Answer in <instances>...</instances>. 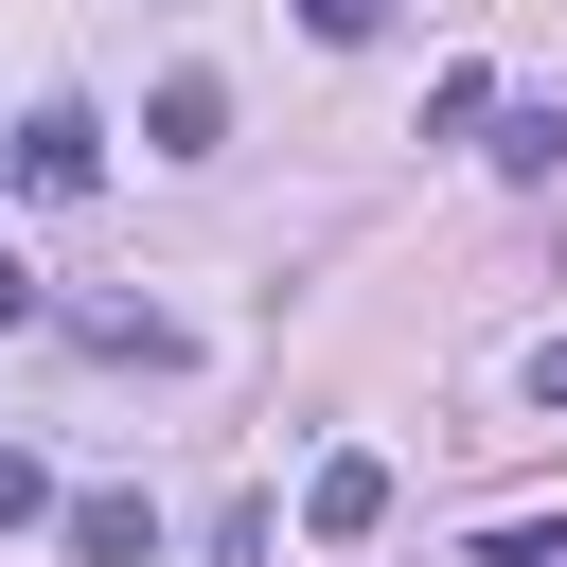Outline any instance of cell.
<instances>
[{"label": "cell", "instance_id": "6da1fadb", "mask_svg": "<svg viewBox=\"0 0 567 567\" xmlns=\"http://www.w3.org/2000/svg\"><path fill=\"white\" fill-rule=\"evenodd\" d=\"M301 532H319V549H372V532H390V461H372V443H337V461L301 478Z\"/></svg>", "mask_w": 567, "mask_h": 567}, {"label": "cell", "instance_id": "9c48e42d", "mask_svg": "<svg viewBox=\"0 0 567 567\" xmlns=\"http://www.w3.org/2000/svg\"><path fill=\"white\" fill-rule=\"evenodd\" d=\"M18 319H35V266H18V248H0V337H18Z\"/></svg>", "mask_w": 567, "mask_h": 567}, {"label": "cell", "instance_id": "3957f363", "mask_svg": "<svg viewBox=\"0 0 567 567\" xmlns=\"http://www.w3.org/2000/svg\"><path fill=\"white\" fill-rule=\"evenodd\" d=\"M142 142H159V159H213V142H230V89H213V71H159V89H142Z\"/></svg>", "mask_w": 567, "mask_h": 567}, {"label": "cell", "instance_id": "ba28073f", "mask_svg": "<svg viewBox=\"0 0 567 567\" xmlns=\"http://www.w3.org/2000/svg\"><path fill=\"white\" fill-rule=\"evenodd\" d=\"M532 408H549V425H567V337H549V354H532Z\"/></svg>", "mask_w": 567, "mask_h": 567}, {"label": "cell", "instance_id": "52a82bcc", "mask_svg": "<svg viewBox=\"0 0 567 567\" xmlns=\"http://www.w3.org/2000/svg\"><path fill=\"white\" fill-rule=\"evenodd\" d=\"M372 18H390V0H301V35H337V53H354Z\"/></svg>", "mask_w": 567, "mask_h": 567}, {"label": "cell", "instance_id": "277c9868", "mask_svg": "<svg viewBox=\"0 0 567 567\" xmlns=\"http://www.w3.org/2000/svg\"><path fill=\"white\" fill-rule=\"evenodd\" d=\"M71 337H89V354H106V372H177V319H159V301H89V319H71Z\"/></svg>", "mask_w": 567, "mask_h": 567}, {"label": "cell", "instance_id": "8992f818", "mask_svg": "<svg viewBox=\"0 0 567 567\" xmlns=\"http://www.w3.org/2000/svg\"><path fill=\"white\" fill-rule=\"evenodd\" d=\"M35 514H53V478H35L18 443H0V532H35Z\"/></svg>", "mask_w": 567, "mask_h": 567}, {"label": "cell", "instance_id": "7a4b0ae2", "mask_svg": "<svg viewBox=\"0 0 567 567\" xmlns=\"http://www.w3.org/2000/svg\"><path fill=\"white\" fill-rule=\"evenodd\" d=\"M89 177H106V124L89 106H35L18 124V195H89Z\"/></svg>", "mask_w": 567, "mask_h": 567}, {"label": "cell", "instance_id": "5b68a950", "mask_svg": "<svg viewBox=\"0 0 567 567\" xmlns=\"http://www.w3.org/2000/svg\"><path fill=\"white\" fill-rule=\"evenodd\" d=\"M53 532H71V567H142V549H159V514H142V496H71Z\"/></svg>", "mask_w": 567, "mask_h": 567}]
</instances>
